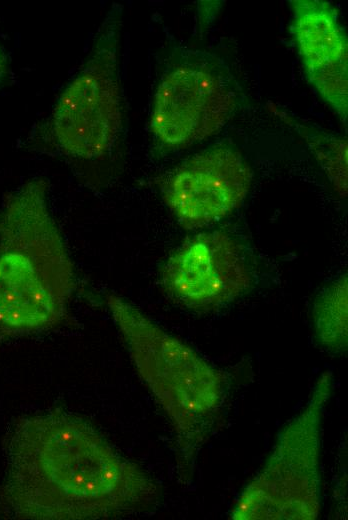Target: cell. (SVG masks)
Masks as SVG:
<instances>
[{
    "mask_svg": "<svg viewBox=\"0 0 348 520\" xmlns=\"http://www.w3.org/2000/svg\"><path fill=\"white\" fill-rule=\"evenodd\" d=\"M0 515L103 520L151 508L160 489L91 424L62 409L19 417L4 441Z\"/></svg>",
    "mask_w": 348,
    "mask_h": 520,
    "instance_id": "1",
    "label": "cell"
},
{
    "mask_svg": "<svg viewBox=\"0 0 348 520\" xmlns=\"http://www.w3.org/2000/svg\"><path fill=\"white\" fill-rule=\"evenodd\" d=\"M36 178L9 193L0 209V337L49 331L67 317L74 267Z\"/></svg>",
    "mask_w": 348,
    "mask_h": 520,
    "instance_id": "2",
    "label": "cell"
},
{
    "mask_svg": "<svg viewBox=\"0 0 348 520\" xmlns=\"http://www.w3.org/2000/svg\"><path fill=\"white\" fill-rule=\"evenodd\" d=\"M105 301L137 374L172 427L178 477L187 483L222 420L227 376L121 296L111 292Z\"/></svg>",
    "mask_w": 348,
    "mask_h": 520,
    "instance_id": "3",
    "label": "cell"
},
{
    "mask_svg": "<svg viewBox=\"0 0 348 520\" xmlns=\"http://www.w3.org/2000/svg\"><path fill=\"white\" fill-rule=\"evenodd\" d=\"M333 375L323 372L306 403L279 431L263 467L235 499L233 520H315L322 508L321 443Z\"/></svg>",
    "mask_w": 348,
    "mask_h": 520,
    "instance_id": "4",
    "label": "cell"
},
{
    "mask_svg": "<svg viewBox=\"0 0 348 520\" xmlns=\"http://www.w3.org/2000/svg\"><path fill=\"white\" fill-rule=\"evenodd\" d=\"M116 27L107 21L80 73L60 96L52 115L53 136L67 155L106 156L122 125Z\"/></svg>",
    "mask_w": 348,
    "mask_h": 520,
    "instance_id": "5",
    "label": "cell"
},
{
    "mask_svg": "<svg viewBox=\"0 0 348 520\" xmlns=\"http://www.w3.org/2000/svg\"><path fill=\"white\" fill-rule=\"evenodd\" d=\"M160 276L169 298L200 313L229 304L252 282L240 245L223 231L202 232L186 239L168 257Z\"/></svg>",
    "mask_w": 348,
    "mask_h": 520,
    "instance_id": "6",
    "label": "cell"
},
{
    "mask_svg": "<svg viewBox=\"0 0 348 520\" xmlns=\"http://www.w3.org/2000/svg\"><path fill=\"white\" fill-rule=\"evenodd\" d=\"M234 105V92L223 75L204 66L180 65L156 90L151 131L168 147H186L221 129Z\"/></svg>",
    "mask_w": 348,
    "mask_h": 520,
    "instance_id": "7",
    "label": "cell"
},
{
    "mask_svg": "<svg viewBox=\"0 0 348 520\" xmlns=\"http://www.w3.org/2000/svg\"><path fill=\"white\" fill-rule=\"evenodd\" d=\"M252 183L242 155L228 147L202 151L181 164L162 185V197L178 223L194 230L240 207Z\"/></svg>",
    "mask_w": 348,
    "mask_h": 520,
    "instance_id": "8",
    "label": "cell"
},
{
    "mask_svg": "<svg viewBox=\"0 0 348 520\" xmlns=\"http://www.w3.org/2000/svg\"><path fill=\"white\" fill-rule=\"evenodd\" d=\"M291 31L309 83L346 125L348 41L336 8L322 0H294Z\"/></svg>",
    "mask_w": 348,
    "mask_h": 520,
    "instance_id": "9",
    "label": "cell"
},
{
    "mask_svg": "<svg viewBox=\"0 0 348 520\" xmlns=\"http://www.w3.org/2000/svg\"><path fill=\"white\" fill-rule=\"evenodd\" d=\"M313 323L317 339L331 351L347 348L348 279L342 275L324 287L315 299Z\"/></svg>",
    "mask_w": 348,
    "mask_h": 520,
    "instance_id": "10",
    "label": "cell"
},
{
    "mask_svg": "<svg viewBox=\"0 0 348 520\" xmlns=\"http://www.w3.org/2000/svg\"><path fill=\"white\" fill-rule=\"evenodd\" d=\"M311 148L340 197L347 196V141L346 139L312 137Z\"/></svg>",
    "mask_w": 348,
    "mask_h": 520,
    "instance_id": "11",
    "label": "cell"
}]
</instances>
